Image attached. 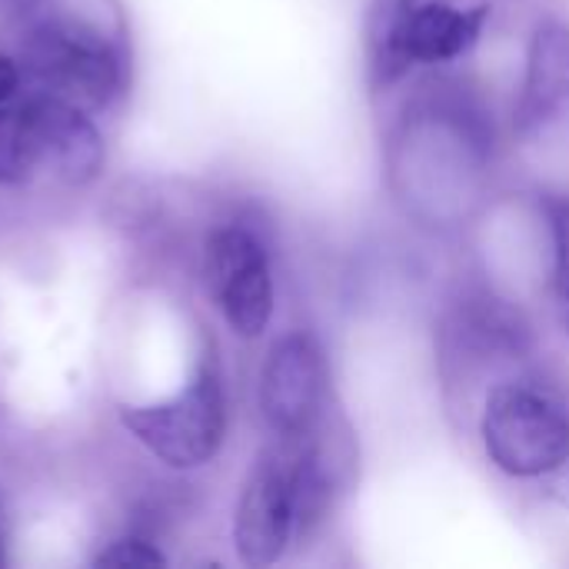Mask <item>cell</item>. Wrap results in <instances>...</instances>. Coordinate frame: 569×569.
<instances>
[{
  "label": "cell",
  "instance_id": "1",
  "mask_svg": "<svg viewBox=\"0 0 569 569\" xmlns=\"http://www.w3.org/2000/svg\"><path fill=\"white\" fill-rule=\"evenodd\" d=\"M17 60L37 90L57 93L83 110L107 107L127 73L120 47L90 20L67 13L40 17L27 30Z\"/></svg>",
  "mask_w": 569,
  "mask_h": 569
},
{
  "label": "cell",
  "instance_id": "2",
  "mask_svg": "<svg viewBox=\"0 0 569 569\" xmlns=\"http://www.w3.org/2000/svg\"><path fill=\"white\" fill-rule=\"evenodd\" d=\"M123 430L170 470L207 467L227 437V393L220 363L200 360L193 380L170 400L120 410Z\"/></svg>",
  "mask_w": 569,
  "mask_h": 569
},
{
  "label": "cell",
  "instance_id": "3",
  "mask_svg": "<svg viewBox=\"0 0 569 569\" xmlns=\"http://www.w3.org/2000/svg\"><path fill=\"white\" fill-rule=\"evenodd\" d=\"M483 447L510 477H547L569 460L567 407L533 383H500L483 407Z\"/></svg>",
  "mask_w": 569,
  "mask_h": 569
},
{
  "label": "cell",
  "instance_id": "4",
  "mask_svg": "<svg viewBox=\"0 0 569 569\" xmlns=\"http://www.w3.org/2000/svg\"><path fill=\"white\" fill-rule=\"evenodd\" d=\"M207 287L227 327L257 340L273 317V273L260 237L240 223L213 230L207 240Z\"/></svg>",
  "mask_w": 569,
  "mask_h": 569
},
{
  "label": "cell",
  "instance_id": "5",
  "mask_svg": "<svg viewBox=\"0 0 569 569\" xmlns=\"http://www.w3.org/2000/svg\"><path fill=\"white\" fill-rule=\"evenodd\" d=\"M20 127L33 170H47L67 187H87L100 177L107 150L83 107L57 93L33 90L20 103Z\"/></svg>",
  "mask_w": 569,
  "mask_h": 569
},
{
  "label": "cell",
  "instance_id": "6",
  "mask_svg": "<svg viewBox=\"0 0 569 569\" xmlns=\"http://www.w3.org/2000/svg\"><path fill=\"white\" fill-rule=\"evenodd\" d=\"M297 533V490H293V457L290 443H277L250 470L237 517H233V547L247 567H273L290 537Z\"/></svg>",
  "mask_w": 569,
  "mask_h": 569
},
{
  "label": "cell",
  "instance_id": "7",
  "mask_svg": "<svg viewBox=\"0 0 569 569\" xmlns=\"http://www.w3.org/2000/svg\"><path fill=\"white\" fill-rule=\"evenodd\" d=\"M327 360L320 343L297 330L280 337L260 373V410L277 437H300L323 417Z\"/></svg>",
  "mask_w": 569,
  "mask_h": 569
},
{
  "label": "cell",
  "instance_id": "8",
  "mask_svg": "<svg viewBox=\"0 0 569 569\" xmlns=\"http://www.w3.org/2000/svg\"><path fill=\"white\" fill-rule=\"evenodd\" d=\"M520 137L530 143L563 140L569 133V27L543 23L530 43V67L517 107Z\"/></svg>",
  "mask_w": 569,
  "mask_h": 569
},
{
  "label": "cell",
  "instance_id": "9",
  "mask_svg": "<svg viewBox=\"0 0 569 569\" xmlns=\"http://www.w3.org/2000/svg\"><path fill=\"white\" fill-rule=\"evenodd\" d=\"M487 13H490L487 3H477L470 10H460L443 0L417 3L407 33L413 63H443L467 53L480 40Z\"/></svg>",
  "mask_w": 569,
  "mask_h": 569
},
{
  "label": "cell",
  "instance_id": "10",
  "mask_svg": "<svg viewBox=\"0 0 569 569\" xmlns=\"http://www.w3.org/2000/svg\"><path fill=\"white\" fill-rule=\"evenodd\" d=\"M527 330L497 300H470L450 327V357L467 363H493L500 353L513 357L523 350Z\"/></svg>",
  "mask_w": 569,
  "mask_h": 569
},
{
  "label": "cell",
  "instance_id": "11",
  "mask_svg": "<svg viewBox=\"0 0 569 569\" xmlns=\"http://www.w3.org/2000/svg\"><path fill=\"white\" fill-rule=\"evenodd\" d=\"M417 0H373L367 10L363 47H367V80L373 90H390L413 67L410 57V17Z\"/></svg>",
  "mask_w": 569,
  "mask_h": 569
},
{
  "label": "cell",
  "instance_id": "12",
  "mask_svg": "<svg viewBox=\"0 0 569 569\" xmlns=\"http://www.w3.org/2000/svg\"><path fill=\"white\" fill-rule=\"evenodd\" d=\"M33 163L23 143V127H20V103H0V183L13 187L30 180Z\"/></svg>",
  "mask_w": 569,
  "mask_h": 569
},
{
  "label": "cell",
  "instance_id": "13",
  "mask_svg": "<svg viewBox=\"0 0 569 569\" xmlns=\"http://www.w3.org/2000/svg\"><path fill=\"white\" fill-rule=\"evenodd\" d=\"M93 567H113V569H147V567H167V557L143 537H123L113 540L107 550L97 553Z\"/></svg>",
  "mask_w": 569,
  "mask_h": 569
},
{
  "label": "cell",
  "instance_id": "14",
  "mask_svg": "<svg viewBox=\"0 0 569 569\" xmlns=\"http://www.w3.org/2000/svg\"><path fill=\"white\" fill-rule=\"evenodd\" d=\"M550 220H553V240H557V290H569V200L550 203Z\"/></svg>",
  "mask_w": 569,
  "mask_h": 569
},
{
  "label": "cell",
  "instance_id": "15",
  "mask_svg": "<svg viewBox=\"0 0 569 569\" xmlns=\"http://www.w3.org/2000/svg\"><path fill=\"white\" fill-rule=\"evenodd\" d=\"M20 80H23L20 60L10 53H0V103H10L20 93Z\"/></svg>",
  "mask_w": 569,
  "mask_h": 569
},
{
  "label": "cell",
  "instance_id": "16",
  "mask_svg": "<svg viewBox=\"0 0 569 569\" xmlns=\"http://www.w3.org/2000/svg\"><path fill=\"white\" fill-rule=\"evenodd\" d=\"M33 7H37V0H0V17L17 20V17H27Z\"/></svg>",
  "mask_w": 569,
  "mask_h": 569
},
{
  "label": "cell",
  "instance_id": "17",
  "mask_svg": "<svg viewBox=\"0 0 569 569\" xmlns=\"http://www.w3.org/2000/svg\"><path fill=\"white\" fill-rule=\"evenodd\" d=\"M560 303H563V323H567V333H569V290L567 293H560Z\"/></svg>",
  "mask_w": 569,
  "mask_h": 569
},
{
  "label": "cell",
  "instance_id": "18",
  "mask_svg": "<svg viewBox=\"0 0 569 569\" xmlns=\"http://www.w3.org/2000/svg\"><path fill=\"white\" fill-rule=\"evenodd\" d=\"M7 563V557H3V533H0V567Z\"/></svg>",
  "mask_w": 569,
  "mask_h": 569
}]
</instances>
